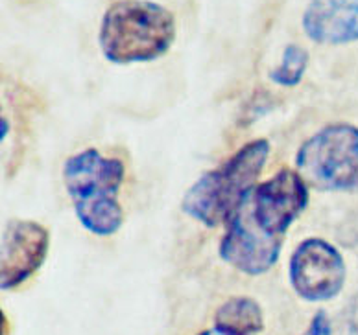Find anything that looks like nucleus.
I'll use <instances>...</instances> for the list:
<instances>
[{
  "mask_svg": "<svg viewBox=\"0 0 358 335\" xmlns=\"http://www.w3.org/2000/svg\"><path fill=\"white\" fill-rule=\"evenodd\" d=\"M308 207V184L282 168L248 193L225 225L220 258L250 276L264 274L281 256L285 236Z\"/></svg>",
  "mask_w": 358,
  "mask_h": 335,
  "instance_id": "1",
  "label": "nucleus"
},
{
  "mask_svg": "<svg viewBox=\"0 0 358 335\" xmlns=\"http://www.w3.org/2000/svg\"><path fill=\"white\" fill-rule=\"evenodd\" d=\"M176 41L174 13L154 0H117L100 22L98 45L113 65L150 63Z\"/></svg>",
  "mask_w": 358,
  "mask_h": 335,
  "instance_id": "2",
  "label": "nucleus"
},
{
  "mask_svg": "<svg viewBox=\"0 0 358 335\" xmlns=\"http://www.w3.org/2000/svg\"><path fill=\"white\" fill-rule=\"evenodd\" d=\"M270 157V142L257 138L244 144L222 166L203 173L183 195L181 209L187 216L216 229L227 225L248 193L257 186Z\"/></svg>",
  "mask_w": 358,
  "mask_h": 335,
  "instance_id": "3",
  "label": "nucleus"
},
{
  "mask_svg": "<svg viewBox=\"0 0 358 335\" xmlns=\"http://www.w3.org/2000/svg\"><path fill=\"white\" fill-rule=\"evenodd\" d=\"M126 168L118 158L103 157L89 147L63 164V181L80 223L96 236H113L124 223L118 190Z\"/></svg>",
  "mask_w": 358,
  "mask_h": 335,
  "instance_id": "4",
  "label": "nucleus"
},
{
  "mask_svg": "<svg viewBox=\"0 0 358 335\" xmlns=\"http://www.w3.org/2000/svg\"><path fill=\"white\" fill-rule=\"evenodd\" d=\"M297 173L320 192L358 193V127L327 124L296 153Z\"/></svg>",
  "mask_w": 358,
  "mask_h": 335,
  "instance_id": "5",
  "label": "nucleus"
},
{
  "mask_svg": "<svg viewBox=\"0 0 358 335\" xmlns=\"http://www.w3.org/2000/svg\"><path fill=\"white\" fill-rule=\"evenodd\" d=\"M345 262L342 253L327 239L307 238L297 245L288 264L292 290L307 302H327L345 284Z\"/></svg>",
  "mask_w": 358,
  "mask_h": 335,
  "instance_id": "6",
  "label": "nucleus"
},
{
  "mask_svg": "<svg viewBox=\"0 0 358 335\" xmlns=\"http://www.w3.org/2000/svg\"><path fill=\"white\" fill-rule=\"evenodd\" d=\"M50 247V234L30 219H13L2 232V290H15L45 264Z\"/></svg>",
  "mask_w": 358,
  "mask_h": 335,
  "instance_id": "7",
  "label": "nucleus"
},
{
  "mask_svg": "<svg viewBox=\"0 0 358 335\" xmlns=\"http://www.w3.org/2000/svg\"><path fill=\"white\" fill-rule=\"evenodd\" d=\"M303 31L317 45L358 41V0H310L301 19Z\"/></svg>",
  "mask_w": 358,
  "mask_h": 335,
  "instance_id": "8",
  "label": "nucleus"
},
{
  "mask_svg": "<svg viewBox=\"0 0 358 335\" xmlns=\"http://www.w3.org/2000/svg\"><path fill=\"white\" fill-rule=\"evenodd\" d=\"M215 326L236 335H255L264 328L262 308L250 297H233L218 308Z\"/></svg>",
  "mask_w": 358,
  "mask_h": 335,
  "instance_id": "9",
  "label": "nucleus"
},
{
  "mask_svg": "<svg viewBox=\"0 0 358 335\" xmlns=\"http://www.w3.org/2000/svg\"><path fill=\"white\" fill-rule=\"evenodd\" d=\"M308 52L303 48L301 45H296V43H292V45L285 46V50H282V57L281 63L270 70V80L273 83L281 87H296L301 83L303 76H305V72H307L308 66Z\"/></svg>",
  "mask_w": 358,
  "mask_h": 335,
  "instance_id": "10",
  "label": "nucleus"
},
{
  "mask_svg": "<svg viewBox=\"0 0 358 335\" xmlns=\"http://www.w3.org/2000/svg\"><path fill=\"white\" fill-rule=\"evenodd\" d=\"M331 320H329V315L325 311H317L316 315L310 320L307 332L303 335H331Z\"/></svg>",
  "mask_w": 358,
  "mask_h": 335,
  "instance_id": "11",
  "label": "nucleus"
},
{
  "mask_svg": "<svg viewBox=\"0 0 358 335\" xmlns=\"http://www.w3.org/2000/svg\"><path fill=\"white\" fill-rule=\"evenodd\" d=\"M198 335H236V334H231V332H225V330H220V328H210V330H205L201 332V334Z\"/></svg>",
  "mask_w": 358,
  "mask_h": 335,
  "instance_id": "12",
  "label": "nucleus"
}]
</instances>
